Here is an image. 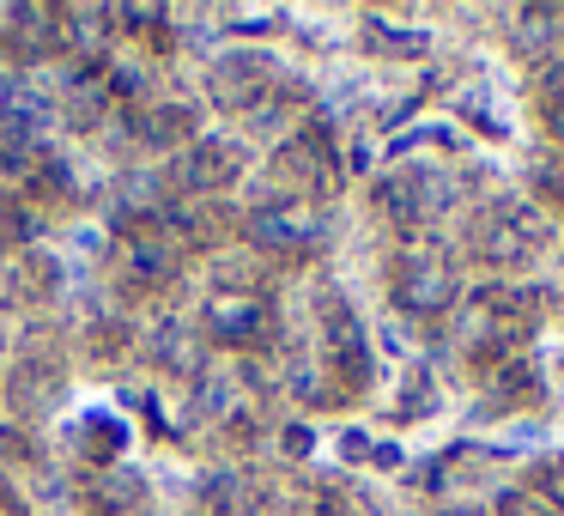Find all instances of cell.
I'll list each match as a JSON object with an SVG mask.
<instances>
[{
	"instance_id": "6da1fadb",
	"label": "cell",
	"mask_w": 564,
	"mask_h": 516,
	"mask_svg": "<svg viewBox=\"0 0 564 516\" xmlns=\"http://www.w3.org/2000/svg\"><path fill=\"white\" fill-rule=\"evenodd\" d=\"M394 298H401V310H419V316H437L443 304L455 298V273L443 256H419L401 268V280H394Z\"/></svg>"
},
{
	"instance_id": "7a4b0ae2",
	"label": "cell",
	"mask_w": 564,
	"mask_h": 516,
	"mask_svg": "<svg viewBox=\"0 0 564 516\" xmlns=\"http://www.w3.org/2000/svg\"><path fill=\"white\" fill-rule=\"evenodd\" d=\"M268 74H273V62H261V55H225V62L213 67L207 92H213L219 110H249V104L268 92Z\"/></svg>"
},
{
	"instance_id": "3957f363",
	"label": "cell",
	"mask_w": 564,
	"mask_h": 516,
	"mask_svg": "<svg viewBox=\"0 0 564 516\" xmlns=\"http://www.w3.org/2000/svg\"><path fill=\"white\" fill-rule=\"evenodd\" d=\"M237 171H243V152H237L231 140H200V147L183 152L176 183H183V189H219V183H231Z\"/></svg>"
},
{
	"instance_id": "277c9868",
	"label": "cell",
	"mask_w": 564,
	"mask_h": 516,
	"mask_svg": "<svg viewBox=\"0 0 564 516\" xmlns=\"http://www.w3.org/2000/svg\"><path fill=\"white\" fill-rule=\"evenodd\" d=\"M43 122H50V98H43L31 79H0V128L31 140Z\"/></svg>"
},
{
	"instance_id": "5b68a950",
	"label": "cell",
	"mask_w": 564,
	"mask_h": 516,
	"mask_svg": "<svg viewBox=\"0 0 564 516\" xmlns=\"http://www.w3.org/2000/svg\"><path fill=\"white\" fill-rule=\"evenodd\" d=\"M249 237L268 244V249H297V244L316 237V225H310L304 207H261L256 219H249Z\"/></svg>"
},
{
	"instance_id": "8992f818",
	"label": "cell",
	"mask_w": 564,
	"mask_h": 516,
	"mask_svg": "<svg viewBox=\"0 0 564 516\" xmlns=\"http://www.w3.org/2000/svg\"><path fill=\"white\" fill-rule=\"evenodd\" d=\"M98 510L104 516H147V480H140L134 467H104Z\"/></svg>"
},
{
	"instance_id": "52a82bcc",
	"label": "cell",
	"mask_w": 564,
	"mask_h": 516,
	"mask_svg": "<svg viewBox=\"0 0 564 516\" xmlns=\"http://www.w3.org/2000/svg\"><path fill=\"white\" fill-rule=\"evenodd\" d=\"M322 334H328V353L340 358L352 377H365V329H358L352 310H328V322H322Z\"/></svg>"
},
{
	"instance_id": "ba28073f",
	"label": "cell",
	"mask_w": 564,
	"mask_h": 516,
	"mask_svg": "<svg viewBox=\"0 0 564 516\" xmlns=\"http://www.w3.org/2000/svg\"><path fill=\"white\" fill-rule=\"evenodd\" d=\"M207 322H213L219 341H256L261 334V304H249V298H213Z\"/></svg>"
},
{
	"instance_id": "9c48e42d",
	"label": "cell",
	"mask_w": 564,
	"mask_h": 516,
	"mask_svg": "<svg viewBox=\"0 0 564 516\" xmlns=\"http://www.w3.org/2000/svg\"><path fill=\"white\" fill-rule=\"evenodd\" d=\"M558 25H564V13H552V7H528V13H516L510 43H516L522 55H546L552 37H558Z\"/></svg>"
},
{
	"instance_id": "30bf717a",
	"label": "cell",
	"mask_w": 564,
	"mask_h": 516,
	"mask_svg": "<svg viewBox=\"0 0 564 516\" xmlns=\"http://www.w3.org/2000/svg\"><path fill=\"white\" fill-rule=\"evenodd\" d=\"M128 273H134V280H164V273H171V249L152 244V237H134V244H128Z\"/></svg>"
},
{
	"instance_id": "8fae6325",
	"label": "cell",
	"mask_w": 564,
	"mask_h": 516,
	"mask_svg": "<svg viewBox=\"0 0 564 516\" xmlns=\"http://www.w3.org/2000/svg\"><path fill=\"white\" fill-rule=\"evenodd\" d=\"M237 498H243V480H237L231 467H219V474H213L207 486H200V504H207L213 516H231V510H237Z\"/></svg>"
},
{
	"instance_id": "7c38bea8",
	"label": "cell",
	"mask_w": 564,
	"mask_h": 516,
	"mask_svg": "<svg viewBox=\"0 0 564 516\" xmlns=\"http://www.w3.org/2000/svg\"><path fill=\"white\" fill-rule=\"evenodd\" d=\"M152 346H159L164 365H188V358H195V346H188V329H183V322H159V341H152Z\"/></svg>"
},
{
	"instance_id": "4fadbf2b",
	"label": "cell",
	"mask_w": 564,
	"mask_h": 516,
	"mask_svg": "<svg viewBox=\"0 0 564 516\" xmlns=\"http://www.w3.org/2000/svg\"><path fill=\"white\" fill-rule=\"evenodd\" d=\"M370 43L389 55H419L425 50V31H394V25H370Z\"/></svg>"
},
{
	"instance_id": "5bb4252c",
	"label": "cell",
	"mask_w": 564,
	"mask_h": 516,
	"mask_svg": "<svg viewBox=\"0 0 564 516\" xmlns=\"http://www.w3.org/2000/svg\"><path fill=\"white\" fill-rule=\"evenodd\" d=\"M498 516H558V510H552L546 498H534V492H503Z\"/></svg>"
},
{
	"instance_id": "9a60e30c",
	"label": "cell",
	"mask_w": 564,
	"mask_h": 516,
	"mask_svg": "<svg viewBox=\"0 0 564 516\" xmlns=\"http://www.w3.org/2000/svg\"><path fill=\"white\" fill-rule=\"evenodd\" d=\"M195 401H200V413H225V401H231V383H225V377H200Z\"/></svg>"
},
{
	"instance_id": "2e32d148",
	"label": "cell",
	"mask_w": 564,
	"mask_h": 516,
	"mask_svg": "<svg viewBox=\"0 0 564 516\" xmlns=\"http://www.w3.org/2000/svg\"><path fill=\"white\" fill-rule=\"evenodd\" d=\"M540 498H546L552 510L564 516V462H546V467H540Z\"/></svg>"
},
{
	"instance_id": "e0dca14e",
	"label": "cell",
	"mask_w": 564,
	"mask_h": 516,
	"mask_svg": "<svg viewBox=\"0 0 564 516\" xmlns=\"http://www.w3.org/2000/svg\"><path fill=\"white\" fill-rule=\"evenodd\" d=\"M31 159V140L25 135H0V171H19Z\"/></svg>"
},
{
	"instance_id": "ac0fdd59",
	"label": "cell",
	"mask_w": 564,
	"mask_h": 516,
	"mask_svg": "<svg viewBox=\"0 0 564 516\" xmlns=\"http://www.w3.org/2000/svg\"><path fill=\"white\" fill-rule=\"evenodd\" d=\"M540 79H546V86H540V92H546V104H552V110H564V62H546V74H540Z\"/></svg>"
},
{
	"instance_id": "d6986e66",
	"label": "cell",
	"mask_w": 564,
	"mask_h": 516,
	"mask_svg": "<svg viewBox=\"0 0 564 516\" xmlns=\"http://www.w3.org/2000/svg\"><path fill=\"white\" fill-rule=\"evenodd\" d=\"M285 450L304 455V450H310V431H304V426H292V431H285Z\"/></svg>"
},
{
	"instance_id": "ffe728a7",
	"label": "cell",
	"mask_w": 564,
	"mask_h": 516,
	"mask_svg": "<svg viewBox=\"0 0 564 516\" xmlns=\"http://www.w3.org/2000/svg\"><path fill=\"white\" fill-rule=\"evenodd\" d=\"M7 232H13V207H7V195H0V244H7Z\"/></svg>"
},
{
	"instance_id": "44dd1931",
	"label": "cell",
	"mask_w": 564,
	"mask_h": 516,
	"mask_svg": "<svg viewBox=\"0 0 564 516\" xmlns=\"http://www.w3.org/2000/svg\"><path fill=\"white\" fill-rule=\"evenodd\" d=\"M552 135H558V140H564V110H552Z\"/></svg>"
}]
</instances>
